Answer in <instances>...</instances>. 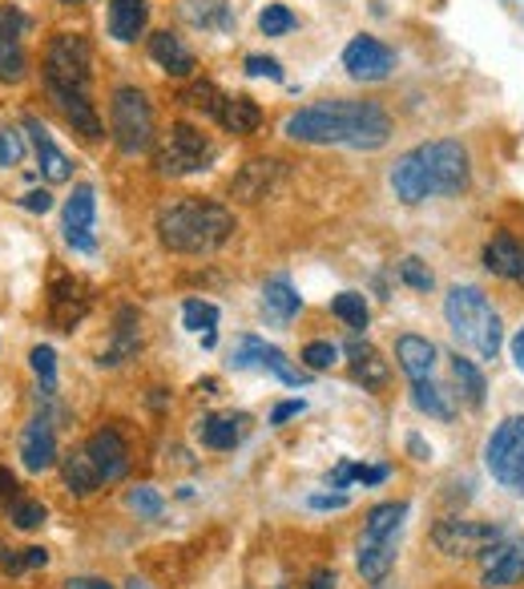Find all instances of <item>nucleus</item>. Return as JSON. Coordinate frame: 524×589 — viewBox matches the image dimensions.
Masks as SVG:
<instances>
[{"label":"nucleus","instance_id":"nucleus-1","mask_svg":"<svg viewBox=\"0 0 524 589\" xmlns=\"http://www.w3.org/2000/svg\"><path fill=\"white\" fill-rule=\"evenodd\" d=\"M283 134L303 146H348V150H384L391 141V117L379 101H315L283 122Z\"/></svg>","mask_w":524,"mask_h":589},{"label":"nucleus","instance_id":"nucleus-2","mask_svg":"<svg viewBox=\"0 0 524 589\" xmlns=\"http://www.w3.org/2000/svg\"><path fill=\"white\" fill-rule=\"evenodd\" d=\"M45 93L57 110L65 113V122L86 134L89 141L105 138V126H101V113L93 105V53H89V41L81 33H57L45 49Z\"/></svg>","mask_w":524,"mask_h":589},{"label":"nucleus","instance_id":"nucleus-3","mask_svg":"<svg viewBox=\"0 0 524 589\" xmlns=\"http://www.w3.org/2000/svg\"><path fill=\"white\" fill-rule=\"evenodd\" d=\"M468 178H472V162H468V150L460 141L436 138L424 141L408 150L403 158H396L391 166V194L403 202V206H420L428 199H452V194H464L468 190Z\"/></svg>","mask_w":524,"mask_h":589},{"label":"nucleus","instance_id":"nucleus-4","mask_svg":"<svg viewBox=\"0 0 524 589\" xmlns=\"http://www.w3.org/2000/svg\"><path fill=\"white\" fill-rule=\"evenodd\" d=\"M238 218L210 199H178L158 211V242L174 254H210L235 239Z\"/></svg>","mask_w":524,"mask_h":589},{"label":"nucleus","instance_id":"nucleus-5","mask_svg":"<svg viewBox=\"0 0 524 589\" xmlns=\"http://www.w3.org/2000/svg\"><path fill=\"white\" fill-rule=\"evenodd\" d=\"M444 319L448 331L456 336L464 351H472L476 360H497L500 343H504V327H500L497 307L488 303L480 287H452L444 295Z\"/></svg>","mask_w":524,"mask_h":589},{"label":"nucleus","instance_id":"nucleus-6","mask_svg":"<svg viewBox=\"0 0 524 589\" xmlns=\"http://www.w3.org/2000/svg\"><path fill=\"white\" fill-rule=\"evenodd\" d=\"M110 134L117 141V150L129 154V158H138V154H146L153 146V110L138 86L113 89Z\"/></svg>","mask_w":524,"mask_h":589},{"label":"nucleus","instance_id":"nucleus-7","mask_svg":"<svg viewBox=\"0 0 524 589\" xmlns=\"http://www.w3.org/2000/svg\"><path fill=\"white\" fill-rule=\"evenodd\" d=\"M214 141L202 134V129L186 126V122H174L166 129L162 146H158V174L166 178H186V174H202L210 170L214 162Z\"/></svg>","mask_w":524,"mask_h":589},{"label":"nucleus","instance_id":"nucleus-8","mask_svg":"<svg viewBox=\"0 0 524 589\" xmlns=\"http://www.w3.org/2000/svg\"><path fill=\"white\" fill-rule=\"evenodd\" d=\"M485 468L509 492H524V416H509L485 444Z\"/></svg>","mask_w":524,"mask_h":589},{"label":"nucleus","instance_id":"nucleus-9","mask_svg":"<svg viewBox=\"0 0 524 589\" xmlns=\"http://www.w3.org/2000/svg\"><path fill=\"white\" fill-rule=\"evenodd\" d=\"M504 537L500 525H488V521H464V517H444L436 529H432V545L448 557H472V553L492 550L497 541Z\"/></svg>","mask_w":524,"mask_h":589},{"label":"nucleus","instance_id":"nucleus-10","mask_svg":"<svg viewBox=\"0 0 524 589\" xmlns=\"http://www.w3.org/2000/svg\"><path fill=\"white\" fill-rule=\"evenodd\" d=\"M230 367H259V372H271V376L283 380L287 388H303V384H311V372L295 367L287 355L275 348V343H266V339H259V336L238 339V348L230 351Z\"/></svg>","mask_w":524,"mask_h":589},{"label":"nucleus","instance_id":"nucleus-11","mask_svg":"<svg viewBox=\"0 0 524 589\" xmlns=\"http://www.w3.org/2000/svg\"><path fill=\"white\" fill-rule=\"evenodd\" d=\"M29 16L16 4H0V81L16 86L29 73V53H25Z\"/></svg>","mask_w":524,"mask_h":589},{"label":"nucleus","instance_id":"nucleus-12","mask_svg":"<svg viewBox=\"0 0 524 589\" xmlns=\"http://www.w3.org/2000/svg\"><path fill=\"white\" fill-rule=\"evenodd\" d=\"M93 218H98V194H93L89 182H77L73 194H69L61 206V230H65V242H69L73 251H81V254L98 251Z\"/></svg>","mask_w":524,"mask_h":589},{"label":"nucleus","instance_id":"nucleus-13","mask_svg":"<svg viewBox=\"0 0 524 589\" xmlns=\"http://www.w3.org/2000/svg\"><path fill=\"white\" fill-rule=\"evenodd\" d=\"M524 581V537H504L492 550L480 553V586L485 589H512Z\"/></svg>","mask_w":524,"mask_h":589},{"label":"nucleus","instance_id":"nucleus-14","mask_svg":"<svg viewBox=\"0 0 524 589\" xmlns=\"http://www.w3.org/2000/svg\"><path fill=\"white\" fill-rule=\"evenodd\" d=\"M343 69H348L351 81H363V86L367 81H387L391 69H396V49L363 33L343 49Z\"/></svg>","mask_w":524,"mask_h":589},{"label":"nucleus","instance_id":"nucleus-15","mask_svg":"<svg viewBox=\"0 0 524 589\" xmlns=\"http://www.w3.org/2000/svg\"><path fill=\"white\" fill-rule=\"evenodd\" d=\"M89 287L73 275H53L49 287V324L57 331H73L81 319L89 315Z\"/></svg>","mask_w":524,"mask_h":589},{"label":"nucleus","instance_id":"nucleus-16","mask_svg":"<svg viewBox=\"0 0 524 589\" xmlns=\"http://www.w3.org/2000/svg\"><path fill=\"white\" fill-rule=\"evenodd\" d=\"M86 452L105 485H113V480H122L125 473H129V444H125V437L117 428H98V432L86 440Z\"/></svg>","mask_w":524,"mask_h":589},{"label":"nucleus","instance_id":"nucleus-17","mask_svg":"<svg viewBox=\"0 0 524 589\" xmlns=\"http://www.w3.org/2000/svg\"><path fill=\"white\" fill-rule=\"evenodd\" d=\"M61 461L57 456V432H53V420L45 412L33 416L21 432V464H25L29 473H45L53 464Z\"/></svg>","mask_w":524,"mask_h":589},{"label":"nucleus","instance_id":"nucleus-18","mask_svg":"<svg viewBox=\"0 0 524 589\" xmlns=\"http://www.w3.org/2000/svg\"><path fill=\"white\" fill-rule=\"evenodd\" d=\"M396 553H400V533H384V537H372V533H363V537H360V557H355L363 581L379 586V581L391 574V565H396Z\"/></svg>","mask_w":524,"mask_h":589},{"label":"nucleus","instance_id":"nucleus-19","mask_svg":"<svg viewBox=\"0 0 524 589\" xmlns=\"http://www.w3.org/2000/svg\"><path fill=\"white\" fill-rule=\"evenodd\" d=\"M25 134H29V141H33L41 174L49 178V182H69V178H73V162H69L61 146L53 141L49 129L41 126V117H25Z\"/></svg>","mask_w":524,"mask_h":589},{"label":"nucleus","instance_id":"nucleus-20","mask_svg":"<svg viewBox=\"0 0 524 589\" xmlns=\"http://www.w3.org/2000/svg\"><path fill=\"white\" fill-rule=\"evenodd\" d=\"M150 25V0H110V9H105V29H110L113 41H138Z\"/></svg>","mask_w":524,"mask_h":589},{"label":"nucleus","instance_id":"nucleus-21","mask_svg":"<svg viewBox=\"0 0 524 589\" xmlns=\"http://www.w3.org/2000/svg\"><path fill=\"white\" fill-rule=\"evenodd\" d=\"M141 348V327H138V312L134 307H122L117 312V327H113V339H110V348L101 351V367H117L125 364V360H134Z\"/></svg>","mask_w":524,"mask_h":589},{"label":"nucleus","instance_id":"nucleus-22","mask_svg":"<svg viewBox=\"0 0 524 589\" xmlns=\"http://www.w3.org/2000/svg\"><path fill=\"white\" fill-rule=\"evenodd\" d=\"M150 57L158 69H166L170 77H190L194 73V53L186 49V41L178 37V33H170V29H162V33H153L150 37Z\"/></svg>","mask_w":524,"mask_h":589},{"label":"nucleus","instance_id":"nucleus-23","mask_svg":"<svg viewBox=\"0 0 524 589\" xmlns=\"http://www.w3.org/2000/svg\"><path fill=\"white\" fill-rule=\"evenodd\" d=\"M343 351H348V360H351V376L360 380L363 388H372V392H384L387 388V376H391V367H387V360L372 348V343H360V339H351Z\"/></svg>","mask_w":524,"mask_h":589},{"label":"nucleus","instance_id":"nucleus-24","mask_svg":"<svg viewBox=\"0 0 524 589\" xmlns=\"http://www.w3.org/2000/svg\"><path fill=\"white\" fill-rule=\"evenodd\" d=\"M396 360H400L403 376L412 380H432V367H436V343L424 336H400L396 339Z\"/></svg>","mask_w":524,"mask_h":589},{"label":"nucleus","instance_id":"nucleus-25","mask_svg":"<svg viewBox=\"0 0 524 589\" xmlns=\"http://www.w3.org/2000/svg\"><path fill=\"white\" fill-rule=\"evenodd\" d=\"M218 126L226 129V134H235V138H247V134H254V129L262 126V110H259V101L247 98V93H226L223 101V110H218V117H214Z\"/></svg>","mask_w":524,"mask_h":589},{"label":"nucleus","instance_id":"nucleus-26","mask_svg":"<svg viewBox=\"0 0 524 589\" xmlns=\"http://www.w3.org/2000/svg\"><path fill=\"white\" fill-rule=\"evenodd\" d=\"M61 480H65V489L77 492V497H89V492H98L105 480H101V473L93 468V461H89V452L86 444L81 449H73L69 456H61Z\"/></svg>","mask_w":524,"mask_h":589},{"label":"nucleus","instance_id":"nucleus-27","mask_svg":"<svg viewBox=\"0 0 524 589\" xmlns=\"http://www.w3.org/2000/svg\"><path fill=\"white\" fill-rule=\"evenodd\" d=\"M262 307H266L271 319L287 324V319H295V315L303 312V295L291 287L287 275H271L266 283H262Z\"/></svg>","mask_w":524,"mask_h":589},{"label":"nucleus","instance_id":"nucleus-28","mask_svg":"<svg viewBox=\"0 0 524 589\" xmlns=\"http://www.w3.org/2000/svg\"><path fill=\"white\" fill-rule=\"evenodd\" d=\"M247 416H202L198 420V440L206 444V449L214 452H230L242 440V432H247Z\"/></svg>","mask_w":524,"mask_h":589},{"label":"nucleus","instance_id":"nucleus-29","mask_svg":"<svg viewBox=\"0 0 524 589\" xmlns=\"http://www.w3.org/2000/svg\"><path fill=\"white\" fill-rule=\"evenodd\" d=\"M275 174H278V162H271V158H254V162L242 166V174L230 182V194H238L242 202H259L262 194L271 190Z\"/></svg>","mask_w":524,"mask_h":589},{"label":"nucleus","instance_id":"nucleus-30","mask_svg":"<svg viewBox=\"0 0 524 589\" xmlns=\"http://www.w3.org/2000/svg\"><path fill=\"white\" fill-rule=\"evenodd\" d=\"M521 254H524L521 239H512V235H497V239H488V247H485V267L500 279H516Z\"/></svg>","mask_w":524,"mask_h":589},{"label":"nucleus","instance_id":"nucleus-31","mask_svg":"<svg viewBox=\"0 0 524 589\" xmlns=\"http://www.w3.org/2000/svg\"><path fill=\"white\" fill-rule=\"evenodd\" d=\"M182 13H186L190 25L198 29H214V33H230L235 29V13H230L226 0H186Z\"/></svg>","mask_w":524,"mask_h":589},{"label":"nucleus","instance_id":"nucleus-32","mask_svg":"<svg viewBox=\"0 0 524 589\" xmlns=\"http://www.w3.org/2000/svg\"><path fill=\"white\" fill-rule=\"evenodd\" d=\"M412 404H415V408H420L424 416L440 420V424H448L452 416H456L452 392H444L440 384H432V380H415V384H412Z\"/></svg>","mask_w":524,"mask_h":589},{"label":"nucleus","instance_id":"nucleus-33","mask_svg":"<svg viewBox=\"0 0 524 589\" xmlns=\"http://www.w3.org/2000/svg\"><path fill=\"white\" fill-rule=\"evenodd\" d=\"M452 376H456V384H460V396L468 408H480L485 404V376H480V367L472 364V360H464L460 351L452 355Z\"/></svg>","mask_w":524,"mask_h":589},{"label":"nucleus","instance_id":"nucleus-34","mask_svg":"<svg viewBox=\"0 0 524 589\" xmlns=\"http://www.w3.org/2000/svg\"><path fill=\"white\" fill-rule=\"evenodd\" d=\"M403 517H408V505H403V501L375 505L372 513H367V525H363V533H372V537H384V533H403Z\"/></svg>","mask_w":524,"mask_h":589},{"label":"nucleus","instance_id":"nucleus-35","mask_svg":"<svg viewBox=\"0 0 524 589\" xmlns=\"http://www.w3.org/2000/svg\"><path fill=\"white\" fill-rule=\"evenodd\" d=\"M182 101H186L190 110H202L206 117H218V110H223L226 93L214 81H194L190 89H182Z\"/></svg>","mask_w":524,"mask_h":589},{"label":"nucleus","instance_id":"nucleus-36","mask_svg":"<svg viewBox=\"0 0 524 589\" xmlns=\"http://www.w3.org/2000/svg\"><path fill=\"white\" fill-rule=\"evenodd\" d=\"M29 364H33V376H37L41 392L45 396H57V351L49 343H41V348L29 351Z\"/></svg>","mask_w":524,"mask_h":589},{"label":"nucleus","instance_id":"nucleus-37","mask_svg":"<svg viewBox=\"0 0 524 589\" xmlns=\"http://www.w3.org/2000/svg\"><path fill=\"white\" fill-rule=\"evenodd\" d=\"M331 312H335L351 331H363V327H367V299H363L360 291H343V295H335V299H331Z\"/></svg>","mask_w":524,"mask_h":589},{"label":"nucleus","instance_id":"nucleus-38","mask_svg":"<svg viewBox=\"0 0 524 589\" xmlns=\"http://www.w3.org/2000/svg\"><path fill=\"white\" fill-rule=\"evenodd\" d=\"M299 25V16L291 13L287 4H266L259 13V29H262V37H287L291 29Z\"/></svg>","mask_w":524,"mask_h":589},{"label":"nucleus","instance_id":"nucleus-39","mask_svg":"<svg viewBox=\"0 0 524 589\" xmlns=\"http://www.w3.org/2000/svg\"><path fill=\"white\" fill-rule=\"evenodd\" d=\"M182 324L190 327V331H198V336H206V331H214L218 327V307L206 299H186L182 303Z\"/></svg>","mask_w":524,"mask_h":589},{"label":"nucleus","instance_id":"nucleus-40","mask_svg":"<svg viewBox=\"0 0 524 589\" xmlns=\"http://www.w3.org/2000/svg\"><path fill=\"white\" fill-rule=\"evenodd\" d=\"M45 517H49V509L41 501H25V497H13V501H9V521H13L16 529H25V533L45 525Z\"/></svg>","mask_w":524,"mask_h":589},{"label":"nucleus","instance_id":"nucleus-41","mask_svg":"<svg viewBox=\"0 0 524 589\" xmlns=\"http://www.w3.org/2000/svg\"><path fill=\"white\" fill-rule=\"evenodd\" d=\"M125 505L134 509L138 517H146V521H158V517L166 513V501L162 492L150 489V485H138V489H129V497H125Z\"/></svg>","mask_w":524,"mask_h":589},{"label":"nucleus","instance_id":"nucleus-42","mask_svg":"<svg viewBox=\"0 0 524 589\" xmlns=\"http://www.w3.org/2000/svg\"><path fill=\"white\" fill-rule=\"evenodd\" d=\"M299 360L307 364V372H327V367L339 360V343H331V339H311V343L303 348Z\"/></svg>","mask_w":524,"mask_h":589},{"label":"nucleus","instance_id":"nucleus-43","mask_svg":"<svg viewBox=\"0 0 524 589\" xmlns=\"http://www.w3.org/2000/svg\"><path fill=\"white\" fill-rule=\"evenodd\" d=\"M400 283H408V287H412V291H432V287H436V279H432L428 263H420L415 254L400 259Z\"/></svg>","mask_w":524,"mask_h":589},{"label":"nucleus","instance_id":"nucleus-44","mask_svg":"<svg viewBox=\"0 0 524 589\" xmlns=\"http://www.w3.org/2000/svg\"><path fill=\"white\" fill-rule=\"evenodd\" d=\"M25 158V134H16L13 126H0V166H21Z\"/></svg>","mask_w":524,"mask_h":589},{"label":"nucleus","instance_id":"nucleus-45","mask_svg":"<svg viewBox=\"0 0 524 589\" xmlns=\"http://www.w3.org/2000/svg\"><path fill=\"white\" fill-rule=\"evenodd\" d=\"M247 73L250 77H271V81H283V65L275 61V57H262V53H250L247 61Z\"/></svg>","mask_w":524,"mask_h":589},{"label":"nucleus","instance_id":"nucleus-46","mask_svg":"<svg viewBox=\"0 0 524 589\" xmlns=\"http://www.w3.org/2000/svg\"><path fill=\"white\" fill-rule=\"evenodd\" d=\"M387 464H351V480H360V485H384L387 480Z\"/></svg>","mask_w":524,"mask_h":589},{"label":"nucleus","instance_id":"nucleus-47","mask_svg":"<svg viewBox=\"0 0 524 589\" xmlns=\"http://www.w3.org/2000/svg\"><path fill=\"white\" fill-rule=\"evenodd\" d=\"M21 211H29V214H49V211H53V194H49V190H29L25 199H21Z\"/></svg>","mask_w":524,"mask_h":589},{"label":"nucleus","instance_id":"nucleus-48","mask_svg":"<svg viewBox=\"0 0 524 589\" xmlns=\"http://www.w3.org/2000/svg\"><path fill=\"white\" fill-rule=\"evenodd\" d=\"M303 412H307V404L303 400H283L275 412H271V424H287L291 416H303Z\"/></svg>","mask_w":524,"mask_h":589},{"label":"nucleus","instance_id":"nucleus-49","mask_svg":"<svg viewBox=\"0 0 524 589\" xmlns=\"http://www.w3.org/2000/svg\"><path fill=\"white\" fill-rule=\"evenodd\" d=\"M0 565H4V574H25V569H29L25 550L16 553V550H4V545H0Z\"/></svg>","mask_w":524,"mask_h":589},{"label":"nucleus","instance_id":"nucleus-50","mask_svg":"<svg viewBox=\"0 0 524 589\" xmlns=\"http://www.w3.org/2000/svg\"><path fill=\"white\" fill-rule=\"evenodd\" d=\"M311 509H348V497L343 492H315Z\"/></svg>","mask_w":524,"mask_h":589},{"label":"nucleus","instance_id":"nucleus-51","mask_svg":"<svg viewBox=\"0 0 524 589\" xmlns=\"http://www.w3.org/2000/svg\"><path fill=\"white\" fill-rule=\"evenodd\" d=\"M303 589H335V569H327V565H323V569H315Z\"/></svg>","mask_w":524,"mask_h":589},{"label":"nucleus","instance_id":"nucleus-52","mask_svg":"<svg viewBox=\"0 0 524 589\" xmlns=\"http://www.w3.org/2000/svg\"><path fill=\"white\" fill-rule=\"evenodd\" d=\"M16 497V477L0 464V501H13Z\"/></svg>","mask_w":524,"mask_h":589},{"label":"nucleus","instance_id":"nucleus-53","mask_svg":"<svg viewBox=\"0 0 524 589\" xmlns=\"http://www.w3.org/2000/svg\"><path fill=\"white\" fill-rule=\"evenodd\" d=\"M65 589H113V586L105 581V577H73Z\"/></svg>","mask_w":524,"mask_h":589},{"label":"nucleus","instance_id":"nucleus-54","mask_svg":"<svg viewBox=\"0 0 524 589\" xmlns=\"http://www.w3.org/2000/svg\"><path fill=\"white\" fill-rule=\"evenodd\" d=\"M408 452L415 461H432V444H424V437H408Z\"/></svg>","mask_w":524,"mask_h":589},{"label":"nucleus","instance_id":"nucleus-55","mask_svg":"<svg viewBox=\"0 0 524 589\" xmlns=\"http://www.w3.org/2000/svg\"><path fill=\"white\" fill-rule=\"evenodd\" d=\"M512 364H516V372L524 376V327L512 336Z\"/></svg>","mask_w":524,"mask_h":589},{"label":"nucleus","instance_id":"nucleus-56","mask_svg":"<svg viewBox=\"0 0 524 589\" xmlns=\"http://www.w3.org/2000/svg\"><path fill=\"white\" fill-rule=\"evenodd\" d=\"M25 565L29 569H45V565H49V553L41 550V545H33V550H25Z\"/></svg>","mask_w":524,"mask_h":589},{"label":"nucleus","instance_id":"nucleus-57","mask_svg":"<svg viewBox=\"0 0 524 589\" xmlns=\"http://www.w3.org/2000/svg\"><path fill=\"white\" fill-rule=\"evenodd\" d=\"M125 589H150V586H146L141 577H129V581H125Z\"/></svg>","mask_w":524,"mask_h":589},{"label":"nucleus","instance_id":"nucleus-58","mask_svg":"<svg viewBox=\"0 0 524 589\" xmlns=\"http://www.w3.org/2000/svg\"><path fill=\"white\" fill-rule=\"evenodd\" d=\"M516 287H524V254H521V267H516V279H512Z\"/></svg>","mask_w":524,"mask_h":589},{"label":"nucleus","instance_id":"nucleus-59","mask_svg":"<svg viewBox=\"0 0 524 589\" xmlns=\"http://www.w3.org/2000/svg\"><path fill=\"white\" fill-rule=\"evenodd\" d=\"M65 4H81V0H65Z\"/></svg>","mask_w":524,"mask_h":589},{"label":"nucleus","instance_id":"nucleus-60","mask_svg":"<svg viewBox=\"0 0 524 589\" xmlns=\"http://www.w3.org/2000/svg\"><path fill=\"white\" fill-rule=\"evenodd\" d=\"M275 589H283V586H275Z\"/></svg>","mask_w":524,"mask_h":589}]
</instances>
